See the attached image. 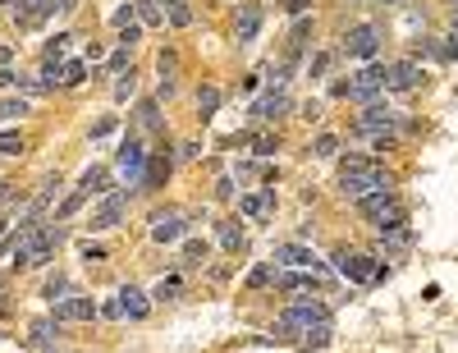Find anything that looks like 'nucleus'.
I'll use <instances>...</instances> for the list:
<instances>
[{"label": "nucleus", "instance_id": "1", "mask_svg": "<svg viewBox=\"0 0 458 353\" xmlns=\"http://www.w3.org/2000/svg\"><path fill=\"white\" fill-rule=\"evenodd\" d=\"M376 188H394V179L385 175V166L376 161V156L349 152L344 161H339V193H344L349 202L367 198V193H376Z\"/></svg>", "mask_w": 458, "mask_h": 353}, {"label": "nucleus", "instance_id": "2", "mask_svg": "<svg viewBox=\"0 0 458 353\" xmlns=\"http://www.w3.org/2000/svg\"><path fill=\"white\" fill-rule=\"evenodd\" d=\"M330 321V308L321 303L317 294L307 298H294L289 308H284V317L275 321V335H289V340H303L307 331H317V326H326Z\"/></svg>", "mask_w": 458, "mask_h": 353}, {"label": "nucleus", "instance_id": "3", "mask_svg": "<svg viewBox=\"0 0 458 353\" xmlns=\"http://www.w3.org/2000/svg\"><path fill=\"white\" fill-rule=\"evenodd\" d=\"M385 78H390V65H362L358 74L349 78V83H339V97H349V101H376L385 92Z\"/></svg>", "mask_w": 458, "mask_h": 353}, {"label": "nucleus", "instance_id": "4", "mask_svg": "<svg viewBox=\"0 0 458 353\" xmlns=\"http://www.w3.org/2000/svg\"><path fill=\"white\" fill-rule=\"evenodd\" d=\"M330 266H335L339 276L358 280V285H371V280H376V271H381V266H376V257H371V253H358V248H335V253H330Z\"/></svg>", "mask_w": 458, "mask_h": 353}, {"label": "nucleus", "instance_id": "5", "mask_svg": "<svg viewBox=\"0 0 458 353\" xmlns=\"http://www.w3.org/2000/svg\"><path fill=\"white\" fill-rule=\"evenodd\" d=\"M399 124V111H390L381 97L376 101H362V111H358V120H353V129L367 138V133H385V129H394Z\"/></svg>", "mask_w": 458, "mask_h": 353}, {"label": "nucleus", "instance_id": "6", "mask_svg": "<svg viewBox=\"0 0 458 353\" xmlns=\"http://www.w3.org/2000/svg\"><path fill=\"white\" fill-rule=\"evenodd\" d=\"M115 170L124 175V184H138L142 188V179H147V147H142L138 138H124L120 156H115Z\"/></svg>", "mask_w": 458, "mask_h": 353}, {"label": "nucleus", "instance_id": "7", "mask_svg": "<svg viewBox=\"0 0 458 353\" xmlns=\"http://www.w3.org/2000/svg\"><path fill=\"white\" fill-rule=\"evenodd\" d=\"M124 216H129V193H115V188H110V193H101V207L92 211L88 230H97V234L101 230H115Z\"/></svg>", "mask_w": 458, "mask_h": 353}, {"label": "nucleus", "instance_id": "8", "mask_svg": "<svg viewBox=\"0 0 458 353\" xmlns=\"http://www.w3.org/2000/svg\"><path fill=\"white\" fill-rule=\"evenodd\" d=\"M294 111V97L284 88H271V92H262V97L252 101V120L257 124H271V120H284V115Z\"/></svg>", "mask_w": 458, "mask_h": 353}, {"label": "nucleus", "instance_id": "9", "mask_svg": "<svg viewBox=\"0 0 458 353\" xmlns=\"http://www.w3.org/2000/svg\"><path fill=\"white\" fill-rule=\"evenodd\" d=\"M188 225H193V221H188L184 211L165 207V211H156V216H152V239L156 243H179L188 234Z\"/></svg>", "mask_w": 458, "mask_h": 353}, {"label": "nucleus", "instance_id": "10", "mask_svg": "<svg viewBox=\"0 0 458 353\" xmlns=\"http://www.w3.org/2000/svg\"><path fill=\"white\" fill-rule=\"evenodd\" d=\"M381 51V33L371 28V23H358L349 37H344V56H353V60H371Z\"/></svg>", "mask_w": 458, "mask_h": 353}, {"label": "nucleus", "instance_id": "11", "mask_svg": "<svg viewBox=\"0 0 458 353\" xmlns=\"http://www.w3.org/2000/svg\"><path fill=\"white\" fill-rule=\"evenodd\" d=\"M275 211V184H266V188H257V193H243L239 198V216L243 221H266Z\"/></svg>", "mask_w": 458, "mask_h": 353}, {"label": "nucleus", "instance_id": "12", "mask_svg": "<svg viewBox=\"0 0 458 353\" xmlns=\"http://www.w3.org/2000/svg\"><path fill=\"white\" fill-rule=\"evenodd\" d=\"M385 88H390V92H413V88H422V65H417V60H399V65H390Z\"/></svg>", "mask_w": 458, "mask_h": 353}, {"label": "nucleus", "instance_id": "13", "mask_svg": "<svg viewBox=\"0 0 458 353\" xmlns=\"http://www.w3.org/2000/svg\"><path fill=\"white\" fill-rule=\"evenodd\" d=\"M97 303H92L88 294H69V298H60V303H55V317L60 321H92L97 317Z\"/></svg>", "mask_w": 458, "mask_h": 353}, {"label": "nucleus", "instance_id": "14", "mask_svg": "<svg viewBox=\"0 0 458 353\" xmlns=\"http://www.w3.org/2000/svg\"><path fill=\"white\" fill-rule=\"evenodd\" d=\"M271 262L280 266V271H307V266L317 262V257H312V248H303V243H280Z\"/></svg>", "mask_w": 458, "mask_h": 353}, {"label": "nucleus", "instance_id": "15", "mask_svg": "<svg viewBox=\"0 0 458 353\" xmlns=\"http://www.w3.org/2000/svg\"><path fill=\"white\" fill-rule=\"evenodd\" d=\"M60 243H65V230H60V225H46L42 230V239H37V248H33V257H28V266H23V271H33V266H46L55 257V248H60Z\"/></svg>", "mask_w": 458, "mask_h": 353}, {"label": "nucleus", "instance_id": "16", "mask_svg": "<svg viewBox=\"0 0 458 353\" xmlns=\"http://www.w3.org/2000/svg\"><path fill=\"white\" fill-rule=\"evenodd\" d=\"M115 298H120V308H124V317H129V321H147V312H152V298L142 294L138 285H124Z\"/></svg>", "mask_w": 458, "mask_h": 353}, {"label": "nucleus", "instance_id": "17", "mask_svg": "<svg viewBox=\"0 0 458 353\" xmlns=\"http://www.w3.org/2000/svg\"><path fill=\"white\" fill-rule=\"evenodd\" d=\"M257 33H262V5H257V0H248V5L239 10V19H234V37L248 46Z\"/></svg>", "mask_w": 458, "mask_h": 353}, {"label": "nucleus", "instance_id": "18", "mask_svg": "<svg viewBox=\"0 0 458 353\" xmlns=\"http://www.w3.org/2000/svg\"><path fill=\"white\" fill-rule=\"evenodd\" d=\"M371 225H376V234H385V230H399V225H408V207L399 198H390L376 216H371Z\"/></svg>", "mask_w": 458, "mask_h": 353}, {"label": "nucleus", "instance_id": "19", "mask_svg": "<svg viewBox=\"0 0 458 353\" xmlns=\"http://www.w3.org/2000/svg\"><path fill=\"white\" fill-rule=\"evenodd\" d=\"M216 230H220V248H225V253L239 257L243 248H248V234H243L239 221H216Z\"/></svg>", "mask_w": 458, "mask_h": 353}, {"label": "nucleus", "instance_id": "20", "mask_svg": "<svg viewBox=\"0 0 458 353\" xmlns=\"http://www.w3.org/2000/svg\"><path fill=\"white\" fill-rule=\"evenodd\" d=\"M60 326H65V321H60V317L33 321V331H28V344H33V349H51V340H55V335H60Z\"/></svg>", "mask_w": 458, "mask_h": 353}, {"label": "nucleus", "instance_id": "21", "mask_svg": "<svg viewBox=\"0 0 458 353\" xmlns=\"http://www.w3.org/2000/svg\"><path fill=\"white\" fill-rule=\"evenodd\" d=\"M78 188H83V193H110V166H88L83 170V179H78Z\"/></svg>", "mask_w": 458, "mask_h": 353}, {"label": "nucleus", "instance_id": "22", "mask_svg": "<svg viewBox=\"0 0 458 353\" xmlns=\"http://www.w3.org/2000/svg\"><path fill=\"white\" fill-rule=\"evenodd\" d=\"M165 175H170V147L156 156H147V179H142V188H161Z\"/></svg>", "mask_w": 458, "mask_h": 353}, {"label": "nucleus", "instance_id": "23", "mask_svg": "<svg viewBox=\"0 0 458 353\" xmlns=\"http://www.w3.org/2000/svg\"><path fill=\"white\" fill-rule=\"evenodd\" d=\"M133 10H138L142 28H161V23H165V5H161V0H133Z\"/></svg>", "mask_w": 458, "mask_h": 353}, {"label": "nucleus", "instance_id": "24", "mask_svg": "<svg viewBox=\"0 0 458 353\" xmlns=\"http://www.w3.org/2000/svg\"><path fill=\"white\" fill-rule=\"evenodd\" d=\"M216 111H220V88L216 83H202L197 88V115L202 120H216Z\"/></svg>", "mask_w": 458, "mask_h": 353}, {"label": "nucleus", "instance_id": "25", "mask_svg": "<svg viewBox=\"0 0 458 353\" xmlns=\"http://www.w3.org/2000/svg\"><path fill=\"white\" fill-rule=\"evenodd\" d=\"M83 202H88V193H83V188H74V193H69V198H65V202H60V207H55V216H51V221H55V225H65V221H74L78 211H83Z\"/></svg>", "mask_w": 458, "mask_h": 353}, {"label": "nucleus", "instance_id": "26", "mask_svg": "<svg viewBox=\"0 0 458 353\" xmlns=\"http://www.w3.org/2000/svg\"><path fill=\"white\" fill-rule=\"evenodd\" d=\"M165 5V23H170V28H188V23H193V5H188V0H161Z\"/></svg>", "mask_w": 458, "mask_h": 353}, {"label": "nucleus", "instance_id": "27", "mask_svg": "<svg viewBox=\"0 0 458 353\" xmlns=\"http://www.w3.org/2000/svg\"><path fill=\"white\" fill-rule=\"evenodd\" d=\"M381 248H385V253H408V248H413V230H408V225L385 230V234H381Z\"/></svg>", "mask_w": 458, "mask_h": 353}, {"label": "nucleus", "instance_id": "28", "mask_svg": "<svg viewBox=\"0 0 458 353\" xmlns=\"http://www.w3.org/2000/svg\"><path fill=\"white\" fill-rule=\"evenodd\" d=\"M138 124H142V129H152V133H161V129H165V124H161V106H156L152 97L138 101Z\"/></svg>", "mask_w": 458, "mask_h": 353}, {"label": "nucleus", "instance_id": "29", "mask_svg": "<svg viewBox=\"0 0 458 353\" xmlns=\"http://www.w3.org/2000/svg\"><path fill=\"white\" fill-rule=\"evenodd\" d=\"M390 198H394V188H376V193H367V198H358V211H362V216L371 221V216H376V211H381V207H385Z\"/></svg>", "mask_w": 458, "mask_h": 353}, {"label": "nucleus", "instance_id": "30", "mask_svg": "<svg viewBox=\"0 0 458 353\" xmlns=\"http://www.w3.org/2000/svg\"><path fill=\"white\" fill-rule=\"evenodd\" d=\"M275 271H280L275 262H262V266H252L243 285H248V289H266V285H275Z\"/></svg>", "mask_w": 458, "mask_h": 353}, {"label": "nucleus", "instance_id": "31", "mask_svg": "<svg viewBox=\"0 0 458 353\" xmlns=\"http://www.w3.org/2000/svg\"><path fill=\"white\" fill-rule=\"evenodd\" d=\"M312 156H317V161H335V156H339V138H335V133H317V138H312Z\"/></svg>", "mask_w": 458, "mask_h": 353}, {"label": "nucleus", "instance_id": "32", "mask_svg": "<svg viewBox=\"0 0 458 353\" xmlns=\"http://www.w3.org/2000/svg\"><path fill=\"white\" fill-rule=\"evenodd\" d=\"M28 111H33V101H28V97H5V101H0V120H23Z\"/></svg>", "mask_w": 458, "mask_h": 353}, {"label": "nucleus", "instance_id": "33", "mask_svg": "<svg viewBox=\"0 0 458 353\" xmlns=\"http://www.w3.org/2000/svg\"><path fill=\"white\" fill-rule=\"evenodd\" d=\"M252 152H257V156H275V152H280V138H275L271 129L252 133Z\"/></svg>", "mask_w": 458, "mask_h": 353}, {"label": "nucleus", "instance_id": "34", "mask_svg": "<svg viewBox=\"0 0 458 353\" xmlns=\"http://www.w3.org/2000/svg\"><path fill=\"white\" fill-rule=\"evenodd\" d=\"M14 88L23 92V97H37V92H51L42 83V74H14Z\"/></svg>", "mask_w": 458, "mask_h": 353}, {"label": "nucleus", "instance_id": "35", "mask_svg": "<svg viewBox=\"0 0 458 353\" xmlns=\"http://www.w3.org/2000/svg\"><path fill=\"white\" fill-rule=\"evenodd\" d=\"M207 257H211V248H207L202 239H188V243H184V266H202Z\"/></svg>", "mask_w": 458, "mask_h": 353}, {"label": "nucleus", "instance_id": "36", "mask_svg": "<svg viewBox=\"0 0 458 353\" xmlns=\"http://www.w3.org/2000/svg\"><path fill=\"white\" fill-rule=\"evenodd\" d=\"M42 294H46V303H60V298H69V276H60V271H55V276L46 280Z\"/></svg>", "mask_w": 458, "mask_h": 353}, {"label": "nucleus", "instance_id": "37", "mask_svg": "<svg viewBox=\"0 0 458 353\" xmlns=\"http://www.w3.org/2000/svg\"><path fill=\"white\" fill-rule=\"evenodd\" d=\"M184 294V285H179V276H170V280H161V285H156V303H175V298Z\"/></svg>", "mask_w": 458, "mask_h": 353}, {"label": "nucleus", "instance_id": "38", "mask_svg": "<svg viewBox=\"0 0 458 353\" xmlns=\"http://www.w3.org/2000/svg\"><path fill=\"white\" fill-rule=\"evenodd\" d=\"M326 344H330V321L317 326V331H307L303 340H298V349H326Z\"/></svg>", "mask_w": 458, "mask_h": 353}, {"label": "nucleus", "instance_id": "39", "mask_svg": "<svg viewBox=\"0 0 458 353\" xmlns=\"http://www.w3.org/2000/svg\"><path fill=\"white\" fill-rule=\"evenodd\" d=\"M42 83H46V88H65V65H60V60H46V65H42Z\"/></svg>", "mask_w": 458, "mask_h": 353}, {"label": "nucleus", "instance_id": "40", "mask_svg": "<svg viewBox=\"0 0 458 353\" xmlns=\"http://www.w3.org/2000/svg\"><path fill=\"white\" fill-rule=\"evenodd\" d=\"M88 60H69L65 65V88H78V83H83V78H88Z\"/></svg>", "mask_w": 458, "mask_h": 353}, {"label": "nucleus", "instance_id": "41", "mask_svg": "<svg viewBox=\"0 0 458 353\" xmlns=\"http://www.w3.org/2000/svg\"><path fill=\"white\" fill-rule=\"evenodd\" d=\"M367 143H371V152L381 156V152H390V147L399 143V133H394V129H385V133H367Z\"/></svg>", "mask_w": 458, "mask_h": 353}, {"label": "nucleus", "instance_id": "42", "mask_svg": "<svg viewBox=\"0 0 458 353\" xmlns=\"http://www.w3.org/2000/svg\"><path fill=\"white\" fill-rule=\"evenodd\" d=\"M23 152V138H19V133H5V129H0V156H19Z\"/></svg>", "mask_w": 458, "mask_h": 353}, {"label": "nucleus", "instance_id": "43", "mask_svg": "<svg viewBox=\"0 0 458 353\" xmlns=\"http://www.w3.org/2000/svg\"><path fill=\"white\" fill-rule=\"evenodd\" d=\"M156 69H161V78H175V69H179V51H161Z\"/></svg>", "mask_w": 458, "mask_h": 353}, {"label": "nucleus", "instance_id": "44", "mask_svg": "<svg viewBox=\"0 0 458 353\" xmlns=\"http://www.w3.org/2000/svg\"><path fill=\"white\" fill-rule=\"evenodd\" d=\"M138 42H142V23H129V28H120V46H129V51H133Z\"/></svg>", "mask_w": 458, "mask_h": 353}, {"label": "nucleus", "instance_id": "45", "mask_svg": "<svg viewBox=\"0 0 458 353\" xmlns=\"http://www.w3.org/2000/svg\"><path fill=\"white\" fill-rule=\"evenodd\" d=\"M110 74H129V46H120V51H115V56H110Z\"/></svg>", "mask_w": 458, "mask_h": 353}, {"label": "nucleus", "instance_id": "46", "mask_svg": "<svg viewBox=\"0 0 458 353\" xmlns=\"http://www.w3.org/2000/svg\"><path fill=\"white\" fill-rule=\"evenodd\" d=\"M69 51V37H55V42H46V60H60Z\"/></svg>", "mask_w": 458, "mask_h": 353}, {"label": "nucleus", "instance_id": "47", "mask_svg": "<svg viewBox=\"0 0 458 353\" xmlns=\"http://www.w3.org/2000/svg\"><path fill=\"white\" fill-rule=\"evenodd\" d=\"M110 133H115V120H110V115H106V120H97V124H92V138H110Z\"/></svg>", "mask_w": 458, "mask_h": 353}, {"label": "nucleus", "instance_id": "48", "mask_svg": "<svg viewBox=\"0 0 458 353\" xmlns=\"http://www.w3.org/2000/svg\"><path fill=\"white\" fill-rule=\"evenodd\" d=\"M101 317H110V321H120V317H124V308H120V298H110V303H101Z\"/></svg>", "mask_w": 458, "mask_h": 353}, {"label": "nucleus", "instance_id": "49", "mask_svg": "<svg viewBox=\"0 0 458 353\" xmlns=\"http://www.w3.org/2000/svg\"><path fill=\"white\" fill-rule=\"evenodd\" d=\"M115 97H133V69H129V78H120V83H115Z\"/></svg>", "mask_w": 458, "mask_h": 353}, {"label": "nucleus", "instance_id": "50", "mask_svg": "<svg viewBox=\"0 0 458 353\" xmlns=\"http://www.w3.org/2000/svg\"><path fill=\"white\" fill-rule=\"evenodd\" d=\"M197 156H202V147H197V143H179V161H197Z\"/></svg>", "mask_w": 458, "mask_h": 353}, {"label": "nucleus", "instance_id": "51", "mask_svg": "<svg viewBox=\"0 0 458 353\" xmlns=\"http://www.w3.org/2000/svg\"><path fill=\"white\" fill-rule=\"evenodd\" d=\"M303 120H307V124L321 120V101H307V106H303Z\"/></svg>", "mask_w": 458, "mask_h": 353}, {"label": "nucleus", "instance_id": "52", "mask_svg": "<svg viewBox=\"0 0 458 353\" xmlns=\"http://www.w3.org/2000/svg\"><path fill=\"white\" fill-rule=\"evenodd\" d=\"M101 257H106V253H101L97 243H83V262H101Z\"/></svg>", "mask_w": 458, "mask_h": 353}, {"label": "nucleus", "instance_id": "53", "mask_svg": "<svg viewBox=\"0 0 458 353\" xmlns=\"http://www.w3.org/2000/svg\"><path fill=\"white\" fill-rule=\"evenodd\" d=\"M326 69H330V56H317V60H312V78H321Z\"/></svg>", "mask_w": 458, "mask_h": 353}, {"label": "nucleus", "instance_id": "54", "mask_svg": "<svg viewBox=\"0 0 458 353\" xmlns=\"http://www.w3.org/2000/svg\"><path fill=\"white\" fill-rule=\"evenodd\" d=\"M307 5H312V0H289V14H298V19H303V14H307Z\"/></svg>", "mask_w": 458, "mask_h": 353}, {"label": "nucleus", "instance_id": "55", "mask_svg": "<svg viewBox=\"0 0 458 353\" xmlns=\"http://www.w3.org/2000/svg\"><path fill=\"white\" fill-rule=\"evenodd\" d=\"M0 88H14V69H0Z\"/></svg>", "mask_w": 458, "mask_h": 353}, {"label": "nucleus", "instance_id": "56", "mask_svg": "<svg viewBox=\"0 0 458 353\" xmlns=\"http://www.w3.org/2000/svg\"><path fill=\"white\" fill-rule=\"evenodd\" d=\"M10 56H14V51H10V46H0V69H5V65H10Z\"/></svg>", "mask_w": 458, "mask_h": 353}, {"label": "nucleus", "instance_id": "57", "mask_svg": "<svg viewBox=\"0 0 458 353\" xmlns=\"http://www.w3.org/2000/svg\"><path fill=\"white\" fill-rule=\"evenodd\" d=\"M5 239H10V221H0V248H5Z\"/></svg>", "mask_w": 458, "mask_h": 353}, {"label": "nucleus", "instance_id": "58", "mask_svg": "<svg viewBox=\"0 0 458 353\" xmlns=\"http://www.w3.org/2000/svg\"><path fill=\"white\" fill-rule=\"evenodd\" d=\"M10 193H14V188H10V184H0V202H5V198H10Z\"/></svg>", "mask_w": 458, "mask_h": 353}, {"label": "nucleus", "instance_id": "59", "mask_svg": "<svg viewBox=\"0 0 458 353\" xmlns=\"http://www.w3.org/2000/svg\"><path fill=\"white\" fill-rule=\"evenodd\" d=\"M454 33H458V10H454Z\"/></svg>", "mask_w": 458, "mask_h": 353}, {"label": "nucleus", "instance_id": "60", "mask_svg": "<svg viewBox=\"0 0 458 353\" xmlns=\"http://www.w3.org/2000/svg\"><path fill=\"white\" fill-rule=\"evenodd\" d=\"M381 5H390V0H381Z\"/></svg>", "mask_w": 458, "mask_h": 353}]
</instances>
